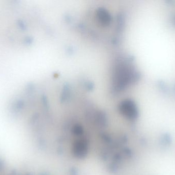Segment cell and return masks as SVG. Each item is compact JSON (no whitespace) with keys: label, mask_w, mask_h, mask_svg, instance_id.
<instances>
[{"label":"cell","mask_w":175,"mask_h":175,"mask_svg":"<svg viewBox=\"0 0 175 175\" xmlns=\"http://www.w3.org/2000/svg\"><path fill=\"white\" fill-rule=\"evenodd\" d=\"M121 109L125 115L130 117H134L137 115V110L135 104L132 102L126 101L121 104Z\"/></svg>","instance_id":"1"},{"label":"cell","mask_w":175,"mask_h":175,"mask_svg":"<svg viewBox=\"0 0 175 175\" xmlns=\"http://www.w3.org/2000/svg\"><path fill=\"white\" fill-rule=\"evenodd\" d=\"M97 20L102 25H107L110 22V15L105 9L100 8L97 12Z\"/></svg>","instance_id":"2"}]
</instances>
